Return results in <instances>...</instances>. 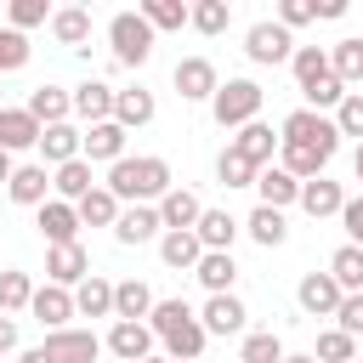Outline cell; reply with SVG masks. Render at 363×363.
Wrapping results in <instances>:
<instances>
[{
	"label": "cell",
	"instance_id": "cell-1",
	"mask_svg": "<svg viewBox=\"0 0 363 363\" xmlns=\"http://www.w3.org/2000/svg\"><path fill=\"white\" fill-rule=\"evenodd\" d=\"M147 329H153V340H164V357L170 363H199V352H204V323H199V312L187 306V301H153V312H147Z\"/></svg>",
	"mask_w": 363,
	"mask_h": 363
},
{
	"label": "cell",
	"instance_id": "cell-2",
	"mask_svg": "<svg viewBox=\"0 0 363 363\" xmlns=\"http://www.w3.org/2000/svg\"><path fill=\"white\" fill-rule=\"evenodd\" d=\"M113 199H164L176 182H170V164L159 159V153H147V159H119V164H108V182H102Z\"/></svg>",
	"mask_w": 363,
	"mask_h": 363
},
{
	"label": "cell",
	"instance_id": "cell-3",
	"mask_svg": "<svg viewBox=\"0 0 363 363\" xmlns=\"http://www.w3.org/2000/svg\"><path fill=\"white\" fill-rule=\"evenodd\" d=\"M261 85L255 79H227V85H216V96H210V113H216V125L221 130H244L255 113H261Z\"/></svg>",
	"mask_w": 363,
	"mask_h": 363
},
{
	"label": "cell",
	"instance_id": "cell-4",
	"mask_svg": "<svg viewBox=\"0 0 363 363\" xmlns=\"http://www.w3.org/2000/svg\"><path fill=\"white\" fill-rule=\"evenodd\" d=\"M278 142H284V147H318V153H329V159H335V147H340V130H335V119H329V113L295 108V113L284 119Z\"/></svg>",
	"mask_w": 363,
	"mask_h": 363
},
{
	"label": "cell",
	"instance_id": "cell-5",
	"mask_svg": "<svg viewBox=\"0 0 363 363\" xmlns=\"http://www.w3.org/2000/svg\"><path fill=\"white\" fill-rule=\"evenodd\" d=\"M108 45H113V62H119V68H142V62L153 57V28H147L136 11H119V17L108 23Z\"/></svg>",
	"mask_w": 363,
	"mask_h": 363
},
{
	"label": "cell",
	"instance_id": "cell-6",
	"mask_svg": "<svg viewBox=\"0 0 363 363\" xmlns=\"http://www.w3.org/2000/svg\"><path fill=\"white\" fill-rule=\"evenodd\" d=\"M244 51H250V62L272 68V62H289V57H295V40H289L284 23H255V28L244 34Z\"/></svg>",
	"mask_w": 363,
	"mask_h": 363
},
{
	"label": "cell",
	"instance_id": "cell-7",
	"mask_svg": "<svg viewBox=\"0 0 363 363\" xmlns=\"http://www.w3.org/2000/svg\"><path fill=\"white\" fill-rule=\"evenodd\" d=\"M40 352H45L51 363H96V357H102V340H96L91 329H51Z\"/></svg>",
	"mask_w": 363,
	"mask_h": 363
},
{
	"label": "cell",
	"instance_id": "cell-8",
	"mask_svg": "<svg viewBox=\"0 0 363 363\" xmlns=\"http://www.w3.org/2000/svg\"><path fill=\"white\" fill-rule=\"evenodd\" d=\"M170 79H176V96H182V102H210V96H216V85H221L210 57H182Z\"/></svg>",
	"mask_w": 363,
	"mask_h": 363
},
{
	"label": "cell",
	"instance_id": "cell-9",
	"mask_svg": "<svg viewBox=\"0 0 363 363\" xmlns=\"http://www.w3.org/2000/svg\"><path fill=\"white\" fill-rule=\"evenodd\" d=\"M125 136H130V130H119L113 119H102V125H91V130L79 136V159H85V164H119V159H125Z\"/></svg>",
	"mask_w": 363,
	"mask_h": 363
},
{
	"label": "cell",
	"instance_id": "cell-10",
	"mask_svg": "<svg viewBox=\"0 0 363 363\" xmlns=\"http://www.w3.org/2000/svg\"><path fill=\"white\" fill-rule=\"evenodd\" d=\"M153 210H159V227H164V233H193V227H199V216H204L199 193H187V187H170Z\"/></svg>",
	"mask_w": 363,
	"mask_h": 363
},
{
	"label": "cell",
	"instance_id": "cell-11",
	"mask_svg": "<svg viewBox=\"0 0 363 363\" xmlns=\"http://www.w3.org/2000/svg\"><path fill=\"white\" fill-rule=\"evenodd\" d=\"M34 227L45 233V244H51V250H57V244H79V210H74V204H62V199H45Z\"/></svg>",
	"mask_w": 363,
	"mask_h": 363
},
{
	"label": "cell",
	"instance_id": "cell-12",
	"mask_svg": "<svg viewBox=\"0 0 363 363\" xmlns=\"http://www.w3.org/2000/svg\"><path fill=\"white\" fill-rule=\"evenodd\" d=\"M45 278H51L57 289H74V284L91 278V255H85L79 244H57V250L45 255Z\"/></svg>",
	"mask_w": 363,
	"mask_h": 363
},
{
	"label": "cell",
	"instance_id": "cell-13",
	"mask_svg": "<svg viewBox=\"0 0 363 363\" xmlns=\"http://www.w3.org/2000/svg\"><path fill=\"white\" fill-rule=\"evenodd\" d=\"M295 301H301V312H312V318H335V306H340V284H335L329 272H306L301 289H295Z\"/></svg>",
	"mask_w": 363,
	"mask_h": 363
},
{
	"label": "cell",
	"instance_id": "cell-14",
	"mask_svg": "<svg viewBox=\"0 0 363 363\" xmlns=\"http://www.w3.org/2000/svg\"><path fill=\"white\" fill-rule=\"evenodd\" d=\"M244 301L238 295H210L204 301V312H199V323H204V335H244Z\"/></svg>",
	"mask_w": 363,
	"mask_h": 363
},
{
	"label": "cell",
	"instance_id": "cell-15",
	"mask_svg": "<svg viewBox=\"0 0 363 363\" xmlns=\"http://www.w3.org/2000/svg\"><path fill=\"white\" fill-rule=\"evenodd\" d=\"M102 346H108L119 363H142V357H153V329H147V323H113Z\"/></svg>",
	"mask_w": 363,
	"mask_h": 363
},
{
	"label": "cell",
	"instance_id": "cell-16",
	"mask_svg": "<svg viewBox=\"0 0 363 363\" xmlns=\"http://www.w3.org/2000/svg\"><path fill=\"white\" fill-rule=\"evenodd\" d=\"M6 193H11V204L40 210V204H45V193H51V170H45V164H17V170H11V182H6Z\"/></svg>",
	"mask_w": 363,
	"mask_h": 363
},
{
	"label": "cell",
	"instance_id": "cell-17",
	"mask_svg": "<svg viewBox=\"0 0 363 363\" xmlns=\"http://www.w3.org/2000/svg\"><path fill=\"white\" fill-rule=\"evenodd\" d=\"M193 278H199L210 295H233V278H238L233 250H204V255H199V267H193Z\"/></svg>",
	"mask_w": 363,
	"mask_h": 363
},
{
	"label": "cell",
	"instance_id": "cell-18",
	"mask_svg": "<svg viewBox=\"0 0 363 363\" xmlns=\"http://www.w3.org/2000/svg\"><path fill=\"white\" fill-rule=\"evenodd\" d=\"M289 68H295V85H301V96H306V91H318L323 79H335V68H329V51H323V45H295Z\"/></svg>",
	"mask_w": 363,
	"mask_h": 363
},
{
	"label": "cell",
	"instance_id": "cell-19",
	"mask_svg": "<svg viewBox=\"0 0 363 363\" xmlns=\"http://www.w3.org/2000/svg\"><path fill=\"white\" fill-rule=\"evenodd\" d=\"M68 96H74V113H79L85 125H102V119H113V85H102V79H85V85H74Z\"/></svg>",
	"mask_w": 363,
	"mask_h": 363
},
{
	"label": "cell",
	"instance_id": "cell-20",
	"mask_svg": "<svg viewBox=\"0 0 363 363\" xmlns=\"http://www.w3.org/2000/svg\"><path fill=\"white\" fill-rule=\"evenodd\" d=\"M28 113H34V125H68L74 96H68L62 85H34V91H28Z\"/></svg>",
	"mask_w": 363,
	"mask_h": 363
},
{
	"label": "cell",
	"instance_id": "cell-21",
	"mask_svg": "<svg viewBox=\"0 0 363 363\" xmlns=\"http://www.w3.org/2000/svg\"><path fill=\"white\" fill-rule=\"evenodd\" d=\"M233 153H244L255 170H267L272 164V153H278V136H272V125H261V119H250L238 136H233Z\"/></svg>",
	"mask_w": 363,
	"mask_h": 363
},
{
	"label": "cell",
	"instance_id": "cell-22",
	"mask_svg": "<svg viewBox=\"0 0 363 363\" xmlns=\"http://www.w3.org/2000/svg\"><path fill=\"white\" fill-rule=\"evenodd\" d=\"M147 312H153V289H147L142 278L113 284V323H142Z\"/></svg>",
	"mask_w": 363,
	"mask_h": 363
},
{
	"label": "cell",
	"instance_id": "cell-23",
	"mask_svg": "<svg viewBox=\"0 0 363 363\" xmlns=\"http://www.w3.org/2000/svg\"><path fill=\"white\" fill-rule=\"evenodd\" d=\"M28 312H34L45 329H68V318H74V295H68V289H57V284H40V289H34V301H28Z\"/></svg>",
	"mask_w": 363,
	"mask_h": 363
},
{
	"label": "cell",
	"instance_id": "cell-24",
	"mask_svg": "<svg viewBox=\"0 0 363 363\" xmlns=\"http://www.w3.org/2000/svg\"><path fill=\"white\" fill-rule=\"evenodd\" d=\"M40 142V125L28 108H0V153H23Z\"/></svg>",
	"mask_w": 363,
	"mask_h": 363
},
{
	"label": "cell",
	"instance_id": "cell-25",
	"mask_svg": "<svg viewBox=\"0 0 363 363\" xmlns=\"http://www.w3.org/2000/svg\"><path fill=\"white\" fill-rule=\"evenodd\" d=\"M255 193H261V204H267V210H284V204H295V199H301V182H295L289 170L267 164V170H255Z\"/></svg>",
	"mask_w": 363,
	"mask_h": 363
},
{
	"label": "cell",
	"instance_id": "cell-26",
	"mask_svg": "<svg viewBox=\"0 0 363 363\" xmlns=\"http://www.w3.org/2000/svg\"><path fill=\"white\" fill-rule=\"evenodd\" d=\"M306 216H340V204H346V193H340V182H329V176H312V182H301V199H295Z\"/></svg>",
	"mask_w": 363,
	"mask_h": 363
},
{
	"label": "cell",
	"instance_id": "cell-27",
	"mask_svg": "<svg viewBox=\"0 0 363 363\" xmlns=\"http://www.w3.org/2000/svg\"><path fill=\"white\" fill-rule=\"evenodd\" d=\"M147 119H153V91H142V85L113 91V125H119V130H136V125H147Z\"/></svg>",
	"mask_w": 363,
	"mask_h": 363
},
{
	"label": "cell",
	"instance_id": "cell-28",
	"mask_svg": "<svg viewBox=\"0 0 363 363\" xmlns=\"http://www.w3.org/2000/svg\"><path fill=\"white\" fill-rule=\"evenodd\" d=\"M40 159L45 164H68V159H79V130L74 125H40Z\"/></svg>",
	"mask_w": 363,
	"mask_h": 363
},
{
	"label": "cell",
	"instance_id": "cell-29",
	"mask_svg": "<svg viewBox=\"0 0 363 363\" xmlns=\"http://www.w3.org/2000/svg\"><path fill=\"white\" fill-rule=\"evenodd\" d=\"M159 233V210L153 204H130V210H119V221H113V238L119 244H147Z\"/></svg>",
	"mask_w": 363,
	"mask_h": 363
},
{
	"label": "cell",
	"instance_id": "cell-30",
	"mask_svg": "<svg viewBox=\"0 0 363 363\" xmlns=\"http://www.w3.org/2000/svg\"><path fill=\"white\" fill-rule=\"evenodd\" d=\"M51 34H57V45L85 51V40H91V11H85V6H62V11H51Z\"/></svg>",
	"mask_w": 363,
	"mask_h": 363
},
{
	"label": "cell",
	"instance_id": "cell-31",
	"mask_svg": "<svg viewBox=\"0 0 363 363\" xmlns=\"http://www.w3.org/2000/svg\"><path fill=\"white\" fill-rule=\"evenodd\" d=\"M238 227H244V221H233L227 210H204V216H199V227H193V238H199L204 250H233Z\"/></svg>",
	"mask_w": 363,
	"mask_h": 363
},
{
	"label": "cell",
	"instance_id": "cell-32",
	"mask_svg": "<svg viewBox=\"0 0 363 363\" xmlns=\"http://www.w3.org/2000/svg\"><path fill=\"white\" fill-rule=\"evenodd\" d=\"M74 312H79V318H113V284L91 272V278L74 289Z\"/></svg>",
	"mask_w": 363,
	"mask_h": 363
},
{
	"label": "cell",
	"instance_id": "cell-33",
	"mask_svg": "<svg viewBox=\"0 0 363 363\" xmlns=\"http://www.w3.org/2000/svg\"><path fill=\"white\" fill-rule=\"evenodd\" d=\"M329 278L340 284V295H363V250L357 244H340L329 255Z\"/></svg>",
	"mask_w": 363,
	"mask_h": 363
},
{
	"label": "cell",
	"instance_id": "cell-34",
	"mask_svg": "<svg viewBox=\"0 0 363 363\" xmlns=\"http://www.w3.org/2000/svg\"><path fill=\"white\" fill-rule=\"evenodd\" d=\"M51 187H57V199H62V204H79L96 182H91V164H85V159H68V164H57Z\"/></svg>",
	"mask_w": 363,
	"mask_h": 363
},
{
	"label": "cell",
	"instance_id": "cell-35",
	"mask_svg": "<svg viewBox=\"0 0 363 363\" xmlns=\"http://www.w3.org/2000/svg\"><path fill=\"white\" fill-rule=\"evenodd\" d=\"M244 227H250V238H255L261 250H278V244L289 238V221H284V210H267V204H255Z\"/></svg>",
	"mask_w": 363,
	"mask_h": 363
},
{
	"label": "cell",
	"instance_id": "cell-36",
	"mask_svg": "<svg viewBox=\"0 0 363 363\" xmlns=\"http://www.w3.org/2000/svg\"><path fill=\"white\" fill-rule=\"evenodd\" d=\"M329 68H335L340 85H363V40L357 34L352 40H335L329 45Z\"/></svg>",
	"mask_w": 363,
	"mask_h": 363
},
{
	"label": "cell",
	"instance_id": "cell-37",
	"mask_svg": "<svg viewBox=\"0 0 363 363\" xmlns=\"http://www.w3.org/2000/svg\"><path fill=\"white\" fill-rule=\"evenodd\" d=\"M74 210H79V227H113V221H119V199H113L108 187H91Z\"/></svg>",
	"mask_w": 363,
	"mask_h": 363
},
{
	"label": "cell",
	"instance_id": "cell-38",
	"mask_svg": "<svg viewBox=\"0 0 363 363\" xmlns=\"http://www.w3.org/2000/svg\"><path fill=\"white\" fill-rule=\"evenodd\" d=\"M199 255H204V244H199L193 233H164V238H159V261H164V267L193 272V267H199Z\"/></svg>",
	"mask_w": 363,
	"mask_h": 363
},
{
	"label": "cell",
	"instance_id": "cell-39",
	"mask_svg": "<svg viewBox=\"0 0 363 363\" xmlns=\"http://www.w3.org/2000/svg\"><path fill=\"white\" fill-rule=\"evenodd\" d=\"M28 301H34L28 272H23V267H6V272H0V312H6V318H11V312H28Z\"/></svg>",
	"mask_w": 363,
	"mask_h": 363
},
{
	"label": "cell",
	"instance_id": "cell-40",
	"mask_svg": "<svg viewBox=\"0 0 363 363\" xmlns=\"http://www.w3.org/2000/svg\"><path fill=\"white\" fill-rule=\"evenodd\" d=\"M136 17L159 34V28H182V23H187V6H182V0H142Z\"/></svg>",
	"mask_w": 363,
	"mask_h": 363
},
{
	"label": "cell",
	"instance_id": "cell-41",
	"mask_svg": "<svg viewBox=\"0 0 363 363\" xmlns=\"http://www.w3.org/2000/svg\"><path fill=\"white\" fill-rule=\"evenodd\" d=\"M238 363H284V340H278L272 329H255V335H244Z\"/></svg>",
	"mask_w": 363,
	"mask_h": 363
},
{
	"label": "cell",
	"instance_id": "cell-42",
	"mask_svg": "<svg viewBox=\"0 0 363 363\" xmlns=\"http://www.w3.org/2000/svg\"><path fill=\"white\" fill-rule=\"evenodd\" d=\"M187 23H193L199 34H221V28L233 23V6H227V0H199V6H187Z\"/></svg>",
	"mask_w": 363,
	"mask_h": 363
},
{
	"label": "cell",
	"instance_id": "cell-43",
	"mask_svg": "<svg viewBox=\"0 0 363 363\" xmlns=\"http://www.w3.org/2000/svg\"><path fill=\"white\" fill-rule=\"evenodd\" d=\"M216 182H221V187H255V164H250L244 153L227 147V153L216 159Z\"/></svg>",
	"mask_w": 363,
	"mask_h": 363
},
{
	"label": "cell",
	"instance_id": "cell-44",
	"mask_svg": "<svg viewBox=\"0 0 363 363\" xmlns=\"http://www.w3.org/2000/svg\"><path fill=\"white\" fill-rule=\"evenodd\" d=\"M329 119H335V130H340V136H357V142H363V91H346V96H340V108H335Z\"/></svg>",
	"mask_w": 363,
	"mask_h": 363
},
{
	"label": "cell",
	"instance_id": "cell-45",
	"mask_svg": "<svg viewBox=\"0 0 363 363\" xmlns=\"http://www.w3.org/2000/svg\"><path fill=\"white\" fill-rule=\"evenodd\" d=\"M6 17H11V28H17V34H28V28H40V23L51 17V6H45V0H11V6H6Z\"/></svg>",
	"mask_w": 363,
	"mask_h": 363
},
{
	"label": "cell",
	"instance_id": "cell-46",
	"mask_svg": "<svg viewBox=\"0 0 363 363\" xmlns=\"http://www.w3.org/2000/svg\"><path fill=\"white\" fill-rule=\"evenodd\" d=\"M312 357H318V363H352V335H340V329H323Z\"/></svg>",
	"mask_w": 363,
	"mask_h": 363
},
{
	"label": "cell",
	"instance_id": "cell-47",
	"mask_svg": "<svg viewBox=\"0 0 363 363\" xmlns=\"http://www.w3.org/2000/svg\"><path fill=\"white\" fill-rule=\"evenodd\" d=\"M23 62H28V34L0 28V74H11V68H23Z\"/></svg>",
	"mask_w": 363,
	"mask_h": 363
},
{
	"label": "cell",
	"instance_id": "cell-48",
	"mask_svg": "<svg viewBox=\"0 0 363 363\" xmlns=\"http://www.w3.org/2000/svg\"><path fill=\"white\" fill-rule=\"evenodd\" d=\"M335 318H340V335H363V295H340V306H335Z\"/></svg>",
	"mask_w": 363,
	"mask_h": 363
},
{
	"label": "cell",
	"instance_id": "cell-49",
	"mask_svg": "<svg viewBox=\"0 0 363 363\" xmlns=\"http://www.w3.org/2000/svg\"><path fill=\"white\" fill-rule=\"evenodd\" d=\"M340 227H346V238L363 250V199H346V204H340Z\"/></svg>",
	"mask_w": 363,
	"mask_h": 363
},
{
	"label": "cell",
	"instance_id": "cell-50",
	"mask_svg": "<svg viewBox=\"0 0 363 363\" xmlns=\"http://www.w3.org/2000/svg\"><path fill=\"white\" fill-rule=\"evenodd\" d=\"M278 23H284V28L312 23V0H284V6H278Z\"/></svg>",
	"mask_w": 363,
	"mask_h": 363
},
{
	"label": "cell",
	"instance_id": "cell-51",
	"mask_svg": "<svg viewBox=\"0 0 363 363\" xmlns=\"http://www.w3.org/2000/svg\"><path fill=\"white\" fill-rule=\"evenodd\" d=\"M0 352H17V318L0 312Z\"/></svg>",
	"mask_w": 363,
	"mask_h": 363
},
{
	"label": "cell",
	"instance_id": "cell-52",
	"mask_svg": "<svg viewBox=\"0 0 363 363\" xmlns=\"http://www.w3.org/2000/svg\"><path fill=\"white\" fill-rule=\"evenodd\" d=\"M312 17H346V0H312Z\"/></svg>",
	"mask_w": 363,
	"mask_h": 363
},
{
	"label": "cell",
	"instance_id": "cell-53",
	"mask_svg": "<svg viewBox=\"0 0 363 363\" xmlns=\"http://www.w3.org/2000/svg\"><path fill=\"white\" fill-rule=\"evenodd\" d=\"M11 170H17V164H11V153H0V187L11 182Z\"/></svg>",
	"mask_w": 363,
	"mask_h": 363
},
{
	"label": "cell",
	"instance_id": "cell-54",
	"mask_svg": "<svg viewBox=\"0 0 363 363\" xmlns=\"http://www.w3.org/2000/svg\"><path fill=\"white\" fill-rule=\"evenodd\" d=\"M17 363H51V357H45V352H40V346H34V352H23V357H17Z\"/></svg>",
	"mask_w": 363,
	"mask_h": 363
},
{
	"label": "cell",
	"instance_id": "cell-55",
	"mask_svg": "<svg viewBox=\"0 0 363 363\" xmlns=\"http://www.w3.org/2000/svg\"><path fill=\"white\" fill-rule=\"evenodd\" d=\"M352 170H357V182H363V142H357V153H352Z\"/></svg>",
	"mask_w": 363,
	"mask_h": 363
},
{
	"label": "cell",
	"instance_id": "cell-56",
	"mask_svg": "<svg viewBox=\"0 0 363 363\" xmlns=\"http://www.w3.org/2000/svg\"><path fill=\"white\" fill-rule=\"evenodd\" d=\"M284 363H318V357H312V352H295V357L284 352Z\"/></svg>",
	"mask_w": 363,
	"mask_h": 363
},
{
	"label": "cell",
	"instance_id": "cell-57",
	"mask_svg": "<svg viewBox=\"0 0 363 363\" xmlns=\"http://www.w3.org/2000/svg\"><path fill=\"white\" fill-rule=\"evenodd\" d=\"M142 363H170V357H142Z\"/></svg>",
	"mask_w": 363,
	"mask_h": 363
},
{
	"label": "cell",
	"instance_id": "cell-58",
	"mask_svg": "<svg viewBox=\"0 0 363 363\" xmlns=\"http://www.w3.org/2000/svg\"><path fill=\"white\" fill-rule=\"evenodd\" d=\"M0 108H6V102H0Z\"/></svg>",
	"mask_w": 363,
	"mask_h": 363
},
{
	"label": "cell",
	"instance_id": "cell-59",
	"mask_svg": "<svg viewBox=\"0 0 363 363\" xmlns=\"http://www.w3.org/2000/svg\"><path fill=\"white\" fill-rule=\"evenodd\" d=\"M352 363H357V357H352Z\"/></svg>",
	"mask_w": 363,
	"mask_h": 363
}]
</instances>
